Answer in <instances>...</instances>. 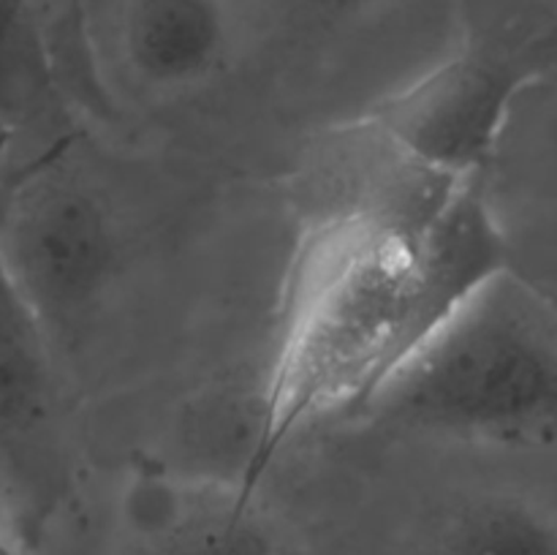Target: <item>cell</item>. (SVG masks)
<instances>
[{"instance_id":"1","label":"cell","mask_w":557,"mask_h":555,"mask_svg":"<svg viewBox=\"0 0 557 555\" xmlns=\"http://www.w3.org/2000/svg\"><path fill=\"white\" fill-rule=\"evenodd\" d=\"M428 218V215H424ZM381 196L302 229L283 288L248 468L259 488L281 452L341 411H362L417 343V232Z\"/></svg>"},{"instance_id":"2","label":"cell","mask_w":557,"mask_h":555,"mask_svg":"<svg viewBox=\"0 0 557 555\" xmlns=\"http://www.w3.org/2000/svg\"><path fill=\"white\" fill-rule=\"evenodd\" d=\"M555 408L553 297L509 267L441 321L362 411L408 433L539 444L553 439Z\"/></svg>"},{"instance_id":"3","label":"cell","mask_w":557,"mask_h":555,"mask_svg":"<svg viewBox=\"0 0 557 555\" xmlns=\"http://www.w3.org/2000/svg\"><path fill=\"white\" fill-rule=\"evenodd\" d=\"M69 147L60 141L16 169L0 205V267L54 351L96 313L120 259L112 215L63 161Z\"/></svg>"},{"instance_id":"4","label":"cell","mask_w":557,"mask_h":555,"mask_svg":"<svg viewBox=\"0 0 557 555\" xmlns=\"http://www.w3.org/2000/svg\"><path fill=\"white\" fill-rule=\"evenodd\" d=\"M544 74L539 52L468 44L379 98L351 131L430 177H473Z\"/></svg>"},{"instance_id":"5","label":"cell","mask_w":557,"mask_h":555,"mask_svg":"<svg viewBox=\"0 0 557 555\" xmlns=\"http://www.w3.org/2000/svg\"><path fill=\"white\" fill-rule=\"evenodd\" d=\"M82 11L107 85L114 69L150 96H183L223 74L250 20L245 0H82Z\"/></svg>"},{"instance_id":"6","label":"cell","mask_w":557,"mask_h":555,"mask_svg":"<svg viewBox=\"0 0 557 555\" xmlns=\"http://www.w3.org/2000/svg\"><path fill=\"white\" fill-rule=\"evenodd\" d=\"M125 511L152 555H286L259 490L243 479L141 466Z\"/></svg>"},{"instance_id":"7","label":"cell","mask_w":557,"mask_h":555,"mask_svg":"<svg viewBox=\"0 0 557 555\" xmlns=\"http://www.w3.org/2000/svg\"><path fill=\"white\" fill-rule=\"evenodd\" d=\"M54 346L0 267V462L47 441L58 408Z\"/></svg>"},{"instance_id":"8","label":"cell","mask_w":557,"mask_h":555,"mask_svg":"<svg viewBox=\"0 0 557 555\" xmlns=\"http://www.w3.org/2000/svg\"><path fill=\"white\" fill-rule=\"evenodd\" d=\"M74 112L54 74L36 0H0V128L14 136H47L49 145L76 139Z\"/></svg>"},{"instance_id":"9","label":"cell","mask_w":557,"mask_h":555,"mask_svg":"<svg viewBox=\"0 0 557 555\" xmlns=\"http://www.w3.org/2000/svg\"><path fill=\"white\" fill-rule=\"evenodd\" d=\"M433 555H557L555 517L525 495H482L441 526Z\"/></svg>"},{"instance_id":"10","label":"cell","mask_w":557,"mask_h":555,"mask_svg":"<svg viewBox=\"0 0 557 555\" xmlns=\"http://www.w3.org/2000/svg\"><path fill=\"white\" fill-rule=\"evenodd\" d=\"M375 3L379 0H245L250 16L253 11L264 9L286 14L297 22H308V25H341L364 14Z\"/></svg>"},{"instance_id":"11","label":"cell","mask_w":557,"mask_h":555,"mask_svg":"<svg viewBox=\"0 0 557 555\" xmlns=\"http://www.w3.org/2000/svg\"><path fill=\"white\" fill-rule=\"evenodd\" d=\"M14 172V136L0 128V205H3V196L9 190Z\"/></svg>"},{"instance_id":"12","label":"cell","mask_w":557,"mask_h":555,"mask_svg":"<svg viewBox=\"0 0 557 555\" xmlns=\"http://www.w3.org/2000/svg\"><path fill=\"white\" fill-rule=\"evenodd\" d=\"M3 547H9V544H5V539H3V526H0V550Z\"/></svg>"},{"instance_id":"13","label":"cell","mask_w":557,"mask_h":555,"mask_svg":"<svg viewBox=\"0 0 557 555\" xmlns=\"http://www.w3.org/2000/svg\"><path fill=\"white\" fill-rule=\"evenodd\" d=\"M0 555H14V553H11L9 547H3V550H0Z\"/></svg>"}]
</instances>
